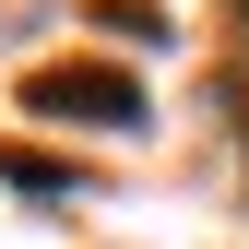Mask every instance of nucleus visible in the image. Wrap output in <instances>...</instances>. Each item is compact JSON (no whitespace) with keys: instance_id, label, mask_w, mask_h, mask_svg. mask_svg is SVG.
I'll return each instance as SVG.
<instances>
[{"instance_id":"1","label":"nucleus","mask_w":249,"mask_h":249,"mask_svg":"<svg viewBox=\"0 0 249 249\" xmlns=\"http://www.w3.org/2000/svg\"><path fill=\"white\" fill-rule=\"evenodd\" d=\"M24 107H48V119H107V131H142V83H131V71H36V83H24Z\"/></svg>"}]
</instances>
